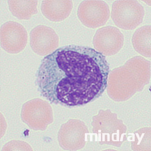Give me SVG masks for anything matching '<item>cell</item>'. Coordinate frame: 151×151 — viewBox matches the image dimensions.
Masks as SVG:
<instances>
[{"mask_svg":"<svg viewBox=\"0 0 151 151\" xmlns=\"http://www.w3.org/2000/svg\"><path fill=\"white\" fill-rule=\"evenodd\" d=\"M109 68L101 53L88 47L67 45L43 59L36 81L41 95L51 103L79 106L104 92Z\"/></svg>","mask_w":151,"mask_h":151,"instance_id":"cell-1","label":"cell"},{"mask_svg":"<svg viewBox=\"0 0 151 151\" xmlns=\"http://www.w3.org/2000/svg\"><path fill=\"white\" fill-rule=\"evenodd\" d=\"M37 1H9V10L19 19L28 20L37 12Z\"/></svg>","mask_w":151,"mask_h":151,"instance_id":"cell-7","label":"cell"},{"mask_svg":"<svg viewBox=\"0 0 151 151\" xmlns=\"http://www.w3.org/2000/svg\"><path fill=\"white\" fill-rule=\"evenodd\" d=\"M144 15L143 7L137 1H118L112 5V20L117 27L123 29H135L142 22Z\"/></svg>","mask_w":151,"mask_h":151,"instance_id":"cell-2","label":"cell"},{"mask_svg":"<svg viewBox=\"0 0 151 151\" xmlns=\"http://www.w3.org/2000/svg\"><path fill=\"white\" fill-rule=\"evenodd\" d=\"M27 32L21 24L9 21L1 28V41L2 47L11 53H17L22 50L27 41Z\"/></svg>","mask_w":151,"mask_h":151,"instance_id":"cell-4","label":"cell"},{"mask_svg":"<svg viewBox=\"0 0 151 151\" xmlns=\"http://www.w3.org/2000/svg\"><path fill=\"white\" fill-rule=\"evenodd\" d=\"M71 1H45L41 9L43 14L48 20L54 22L62 21L69 15L73 7Z\"/></svg>","mask_w":151,"mask_h":151,"instance_id":"cell-5","label":"cell"},{"mask_svg":"<svg viewBox=\"0 0 151 151\" xmlns=\"http://www.w3.org/2000/svg\"><path fill=\"white\" fill-rule=\"evenodd\" d=\"M31 47L35 52L38 47L50 43L58 44L59 37L54 30L44 25H39L34 28L30 34Z\"/></svg>","mask_w":151,"mask_h":151,"instance_id":"cell-6","label":"cell"},{"mask_svg":"<svg viewBox=\"0 0 151 151\" xmlns=\"http://www.w3.org/2000/svg\"><path fill=\"white\" fill-rule=\"evenodd\" d=\"M78 15L82 23L86 26L95 28L104 25L110 15L109 7L101 1H85L80 5Z\"/></svg>","mask_w":151,"mask_h":151,"instance_id":"cell-3","label":"cell"}]
</instances>
